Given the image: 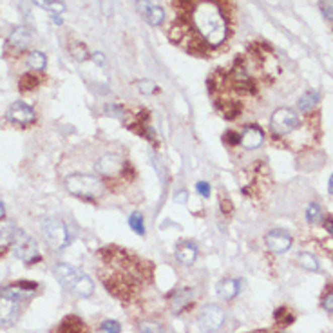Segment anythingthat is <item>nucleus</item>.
Here are the masks:
<instances>
[{
  "label": "nucleus",
  "instance_id": "30",
  "mask_svg": "<svg viewBox=\"0 0 333 333\" xmlns=\"http://www.w3.org/2000/svg\"><path fill=\"white\" fill-rule=\"evenodd\" d=\"M105 114L112 116V118H118V120H125L127 111H125L121 105H107L105 107Z\"/></svg>",
  "mask_w": 333,
  "mask_h": 333
},
{
  "label": "nucleus",
  "instance_id": "13",
  "mask_svg": "<svg viewBox=\"0 0 333 333\" xmlns=\"http://www.w3.org/2000/svg\"><path fill=\"white\" fill-rule=\"evenodd\" d=\"M239 142L244 149L252 151V149H257V147L262 145V142H264V134H262V130L259 129V127L250 125V127H246V129L243 130Z\"/></svg>",
  "mask_w": 333,
  "mask_h": 333
},
{
  "label": "nucleus",
  "instance_id": "41",
  "mask_svg": "<svg viewBox=\"0 0 333 333\" xmlns=\"http://www.w3.org/2000/svg\"><path fill=\"white\" fill-rule=\"evenodd\" d=\"M227 136V142L228 143H232V145H236V143H239V140H241V136H237V134H234V132H227L225 134Z\"/></svg>",
  "mask_w": 333,
  "mask_h": 333
},
{
  "label": "nucleus",
  "instance_id": "45",
  "mask_svg": "<svg viewBox=\"0 0 333 333\" xmlns=\"http://www.w3.org/2000/svg\"><path fill=\"white\" fill-rule=\"evenodd\" d=\"M4 216H6V207H4V203L0 201V219L4 218Z\"/></svg>",
  "mask_w": 333,
  "mask_h": 333
},
{
  "label": "nucleus",
  "instance_id": "9",
  "mask_svg": "<svg viewBox=\"0 0 333 333\" xmlns=\"http://www.w3.org/2000/svg\"><path fill=\"white\" fill-rule=\"evenodd\" d=\"M8 120L17 125H29L36 120V114L31 105L24 102H13L8 109Z\"/></svg>",
  "mask_w": 333,
  "mask_h": 333
},
{
  "label": "nucleus",
  "instance_id": "29",
  "mask_svg": "<svg viewBox=\"0 0 333 333\" xmlns=\"http://www.w3.org/2000/svg\"><path fill=\"white\" fill-rule=\"evenodd\" d=\"M140 333H163V326L158 324V322L145 320V322L140 324Z\"/></svg>",
  "mask_w": 333,
  "mask_h": 333
},
{
  "label": "nucleus",
  "instance_id": "44",
  "mask_svg": "<svg viewBox=\"0 0 333 333\" xmlns=\"http://www.w3.org/2000/svg\"><path fill=\"white\" fill-rule=\"evenodd\" d=\"M328 192L333 195V174H331V176H329V181H328Z\"/></svg>",
  "mask_w": 333,
  "mask_h": 333
},
{
  "label": "nucleus",
  "instance_id": "8",
  "mask_svg": "<svg viewBox=\"0 0 333 333\" xmlns=\"http://www.w3.org/2000/svg\"><path fill=\"white\" fill-rule=\"evenodd\" d=\"M123 158L120 154H114V152H107L103 154L100 160L96 161V172L107 176V178H114L123 170Z\"/></svg>",
  "mask_w": 333,
  "mask_h": 333
},
{
  "label": "nucleus",
  "instance_id": "4",
  "mask_svg": "<svg viewBox=\"0 0 333 333\" xmlns=\"http://www.w3.org/2000/svg\"><path fill=\"white\" fill-rule=\"evenodd\" d=\"M42 234H44V239L49 248L56 250V252H62L63 248H67L73 239L67 223L58 218H45L42 221Z\"/></svg>",
  "mask_w": 333,
  "mask_h": 333
},
{
  "label": "nucleus",
  "instance_id": "24",
  "mask_svg": "<svg viewBox=\"0 0 333 333\" xmlns=\"http://www.w3.org/2000/svg\"><path fill=\"white\" fill-rule=\"evenodd\" d=\"M129 225L136 234L145 236V223H143V216L140 212H132L129 218Z\"/></svg>",
  "mask_w": 333,
  "mask_h": 333
},
{
  "label": "nucleus",
  "instance_id": "22",
  "mask_svg": "<svg viewBox=\"0 0 333 333\" xmlns=\"http://www.w3.org/2000/svg\"><path fill=\"white\" fill-rule=\"evenodd\" d=\"M60 333H84V324H82V320L76 319V317H67V319L63 320Z\"/></svg>",
  "mask_w": 333,
  "mask_h": 333
},
{
  "label": "nucleus",
  "instance_id": "1",
  "mask_svg": "<svg viewBox=\"0 0 333 333\" xmlns=\"http://www.w3.org/2000/svg\"><path fill=\"white\" fill-rule=\"evenodd\" d=\"M192 24L201 40L210 47H218L227 40L228 24L221 9L212 2H201L192 11Z\"/></svg>",
  "mask_w": 333,
  "mask_h": 333
},
{
  "label": "nucleus",
  "instance_id": "17",
  "mask_svg": "<svg viewBox=\"0 0 333 333\" xmlns=\"http://www.w3.org/2000/svg\"><path fill=\"white\" fill-rule=\"evenodd\" d=\"M33 292H35V285H27L26 283H18V285H13V286H8V288L2 292V295L6 297L13 299V301H20V299H26V297H31Z\"/></svg>",
  "mask_w": 333,
  "mask_h": 333
},
{
  "label": "nucleus",
  "instance_id": "2",
  "mask_svg": "<svg viewBox=\"0 0 333 333\" xmlns=\"http://www.w3.org/2000/svg\"><path fill=\"white\" fill-rule=\"evenodd\" d=\"M54 277L60 281V285L75 293L76 297L87 299L94 293L93 279L85 272L78 270L67 262H58L54 267Z\"/></svg>",
  "mask_w": 333,
  "mask_h": 333
},
{
  "label": "nucleus",
  "instance_id": "37",
  "mask_svg": "<svg viewBox=\"0 0 333 333\" xmlns=\"http://www.w3.org/2000/svg\"><path fill=\"white\" fill-rule=\"evenodd\" d=\"M174 201H176V203L185 205L188 201V192L187 190H178L176 194H174Z\"/></svg>",
  "mask_w": 333,
  "mask_h": 333
},
{
  "label": "nucleus",
  "instance_id": "10",
  "mask_svg": "<svg viewBox=\"0 0 333 333\" xmlns=\"http://www.w3.org/2000/svg\"><path fill=\"white\" fill-rule=\"evenodd\" d=\"M267 241V246L268 250H272L274 253H285L292 248V236H290L288 232L285 230H270L264 237Z\"/></svg>",
  "mask_w": 333,
  "mask_h": 333
},
{
  "label": "nucleus",
  "instance_id": "23",
  "mask_svg": "<svg viewBox=\"0 0 333 333\" xmlns=\"http://www.w3.org/2000/svg\"><path fill=\"white\" fill-rule=\"evenodd\" d=\"M145 18H147V22L151 24V26H160L161 22L165 20V9L161 8V6H152L151 8V11L145 15Z\"/></svg>",
  "mask_w": 333,
  "mask_h": 333
},
{
  "label": "nucleus",
  "instance_id": "38",
  "mask_svg": "<svg viewBox=\"0 0 333 333\" xmlns=\"http://www.w3.org/2000/svg\"><path fill=\"white\" fill-rule=\"evenodd\" d=\"M102 11L105 17L112 15V0H102Z\"/></svg>",
  "mask_w": 333,
  "mask_h": 333
},
{
  "label": "nucleus",
  "instance_id": "25",
  "mask_svg": "<svg viewBox=\"0 0 333 333\" xmlns=\"http://www.w3.org/2000/svg\"><path fill=\"white\" fill-rule=\"evenodd\" d=\"M69 51H71V54L78 60V62H84V60L89 58L87 47H85L84 44H80V42H73V44L69 45Z\"/></svg>",
  "mask_w": 333,
  "mask_h": 333
},
{
  "label": "nucleus",
  "instance_id": "20",
  "mask_svg": "<svg viewBox=\"0 0 333 333\" xmlns=\"http://www.w3.org/2000/svg\"><path fill=\"white\" fill-rule=\"evenodd\" d=\"M319 103V93L317 91H308V93H304L301 98L297 100V107L299 111H311L313 107Z\"/></svg>",
  "mask_w": 333,
  "mask_h": 333
},
{
  "label": "nucleus",
  "instance_id": "14",
  "mask_svg": "<svg viewBox=\"0 0 333 333\" xmlns=\"http://www.w3.org/2000/svg\"><path fill=\"white\" fill-rule=\"evenodd\" d=\"M176 257L181 264L185 267H192L197 259V246H195L192 241H185V243L178 244V250H176Z\"/></svg>",
  "mask_w": 333,
  "mask_h": 333
},
{
  "label": "nucleus",
  "instance_id": "15",
  "mask_svg": "<svg viewBox=\"0 0 333 333\" xmlns=\"http://www.w3.org/2000/svg\"><path fill=\"white\" fill-rule=\"evenodd\" d=\"M218 295L225 301H232L237 297L241 292V281L239 279H223L218 285Z\"/></svg>",
  "mask_w": 333,
  "mask_h": 333
},
{
  "label": "nucleus",
  "instance_id": "19",
  "mask_svg": "<svg viewBox=\"0 0 333 333\" xmlns=\"http://www.w3.org/2000/svg\"><path fill=\"white\" fill-rule=\"evenodd\" d=\"M26 63L29 65V69H35V71H44L45 65H47V58L42 51H31L27 54Z\"/></svg>",
  "mask_w": 333,
  "mask_h": 333
},
{
  "label": "nucleus",
  "instance_id": "7",
  "mask_svg": "<svg viewBox=\"0 0 333 333\" xmlns=\"http://www.w3.org/2000/svg\"><path fill=\"white\" fill-rule=\"evenodd\" d=\"M225 322V311L218 304H207L197 315V324L203 333H216Z\"/></svg>",
  "mask_w": 333,
  "mask_h": 333
},
{
  "label": "nucleus",
  "instance_id": "42",
  "mask_svg": "<svg viewBox=\"0 0 333 333\" xmlns=\"http://www.w3.org/2000/svg\"><path fill=\"white\" fill-rule=\"evenodd\" d=\"M31 2L36 6H40V8H44V9H49V6H51L53 0H31Z\"/></svg>",
  "mask_w": 333,
  "mask_h": 333
},
{
  "label": "nucleus",
  "instance_id": "21",
  "mask_svg": "<svg viewBox=\"0 0 333 333\" xmlns=\"http://www.w3.org/2000/svg\"><path fill=\"white\" fill-rule=\"evenodd\" d=\"M299 264L308 272H320L319 261H317L315 255H311L310 252H301V255H299Z\"/></svg>",
  "mask_w": 333,
  "mask_h": 333
},
{
  "label": "nucleus",
  "instance_id": "26",
  "mask_svg": "<svg viewBox=\"0 0 333 333\" xmlns=\"http://www.w3.org/2000/svg\"><path fill=\"white\" fill-rule=\"evenodd\" d=\"M320 216H322V210H320V207L317 203H310L306 209V221L310 223V225H315L317 221L320 219Z\"/></svg>",
  "mask_w": 333,
  "mask_h": 333
},
{
  "label": "nucleus",
  "instance_id": "12",
  "mask_svg": "<svg viewBox=\"0 0 333 333\" xmlns=\"http://www.w3.org/2000/svg\"><path fill=\"white\" fill-rule=\"evenodd\" d=\"M29 44H31V31L26 26L15 27L8 38V45L15 51H24Z\"/></svg>",
  "mask_w": 333,
  "mask_h": 333
},
{
  "label": "nucleus",
  "instance_id": "16",
  "mask_svg": "<svg viewBox=\"0 0 333 333\" xmlns=\"http://www.w3.org/2000/svg\"><path fill=\"white\" fill-rule=\"evenodd\" d=\"M192 301H194V290L183 288L174 293V297L170 299V308H172L174 313H179V311L185 310Z\"/></svg>",
  "mask_w": 333,
  "mask_h": 333
},
{
  "label": "nucleus",
  "instance_id": "32",
  "mask_svg": "<svg viewBox=\"0 0 333 333\" xmlns=\"http://www.w3.org/2000/svg\"><path fill=\"white\" fill-rule=\"evenodd\" d=\"M138 89L142 94H152L156 91V84L152 80H140L138 82Z\"/></svg>",
  "mask_w": 333,
  "mask_h": 333
},
{
  "label": "nucleus",
  "instance_id": "40",
  "mask_svg": "<svg viewBox=\"0 0 333 333\" xmlns=\"http://www.w3.org/2000/svg\"><path fill=\"white\" fill-rule=\"evenodd\" d=\"M93 60H94V62H96L100 67H103V65H105V54H103V53H100V51H96V53L93 54Z\"/></svg>",
  "mask_w": 333,
  "mask_h": 333
},
{
  "label": "nucleus",
  "instance_id": "35",
  "mask_svg": "<svg viewBox=\"0 0 333 333\" xmlns=\"http://www.w3.org/2000/svg\"><path fill=\"white\" fill-rule=\"evenodd\" d=\"M195 190L199 192L203 197H210V185L205 181H197L195 183Z\"/></svg>",
  "mask_w": 333,
  "mask_h": 333
},
{
  "label": "nucleus",
  "instance_id": "27",
  "mask_svg": "<svg viewBox=\"0 0 333 333\" xmlns=\"http://www.w3.org/2000/svg\"><path fill=\"white\" fill-rule=\"evenodd\" d=\"M36 85H38V78L36 76H33V75H24L22 78H20V91L22 93H26V91H31V89H35Z\"/></svg>",
  "mask_w": 333,
  "mask_h": 333
},
{
  "label": "nucleus",
  "instance_id": "43",
  "mask_svg": "<svg viewBox=\"0 0 333 333\" xmlns=\"http://www.w3.org/2000/svg\"><path fill=\"white\" fill-rule=\"evenodd\" d=\"M324 227L328 228V232L333 236V218H326L324 219Z\"/></svg>",
  "mask_w": 333,
  "mask_h": 333
},
{
  "label": "nucleus",
  "instance_id": "33",
  "mask_svg": "<svg viewBox=\"0 0 333 333\" xmlns=\"http://www.w3.org/2000/svg\"><path fill=\"white\" fill-rule=\"evenodd\" d=\"M320 9H322V15L328 18L329 22H333V0H322Z\"/></svg>",
  "mask_w": 333,
  "mask_h": 333
},
{
  "label": "nucleus",
  "instance_id": "39",
  "mask_svg": "<svg viewBox=\"0 0 333 333\" xmlns=\"http://www.w3.org/2000/svg\"><path fill=\"white\" fill-rule=\"evenodd\" d=\"M322 308H324L326 311H331L333 313V293L326 295V299L322 301Z\"/></svg>",
  "mask_w": 333,
  "mask_h": 333
},
{
  "label": "nucleus",
  "instance_id": "3",
  "mask_svg": "<svg viewBox=\"0 0 333 333\" xmlns=\"http://www.w3.org/2000/svg\"><path fill=\"white\" fill-rule=\"evenodd\" d=\"M65 190L76 197H84V199H96L103 194L105 185L98 176L93 174H69L63 181Z\"/></svg>",
  "mask_w": 333,
  "mask_h": 333
},
{
  "label": "nucleus",
  "instance_id": "28",
  "mask_svg": "<svg viewBox=\"0 0 333 333\" xmlns=\"http://www.w3.org/2000/svg\"><path fill=\"white\" fill-rule=\"evenodd\" d=\"M15 225H8V227H0V246L4 244H11V239H13L15 234Z\"/></svg>",
  "mask_w": 333,
  "mask_h": 333
},
{
  "label": "nucleus",
  "instance_id": "36",
  "mask_svg": "<svg viewBox=\"0 0 333 333\" xmlns=\"http://www.w3.org/2000/svg\"><path fill=\"white\" fill-rule=\"evenodd\" d=\"M63 9H65V6H63L62 2H58V0H53V2H51V6H49V11H51L53 15H60Z\"/></svg>",
  "mask_w": 333,
  "mask_h": 333
},
{
  "label": "nucleus",
  "instance_id": "31",
  "mask_svg": "<svg viewBox=\"0 0 333 333\" xmlns=\"http://www.w3.org/2000/svg\"><path fill=\"white\" fill-rule=\"evenodd\" d=\"M121 331V326L118 320H105L100 328V333H120Z\"/></svg>",
  "mask_w": 333,
  "mask_h": 333
},
{
  "label": "nucleus",
  "instance_id": "5",
  "mask_svg": "<svg viewBox=\"0 0 333 333\" xmlns=\"http://www.w3.org/2000/svg\"><path fill=\"white\" fill-rule=\"evenodd\" d=\"M11 248H13L15 255L18 259H22L24 262L31 264V262L38 261L40 255H38V244L35 243L29 234H26L20 228H15L13 239H11Z\"/></svg>",
  "mask_w": 333,
  "mask_h": 333
},
{
  "label": "nucleus",
  "instance_id": "6",
  "mask_svg": "<svg viewBox=\"0 0 333 333\" xmlns=\"http://www.w3.org/2000/svg\"><path fill=\"white\" fill-rule=\"evenodd\" d=\"M301 120H299V116L295 111L292 109H277L274 114H272V120H270V125H272V130L277 134V136H286V134L293 132V130L297 129Z\"/></svg>",
  "mask_w": 333,
  "mask_h": 333
},
{
  "label": "nucleus",
  "instance_id": "18",
  "mask_svg": "<svg viewBox=\"0 0 333 333\" xmlns=\"http://www.w3.org/2000/svg\"><path fill=\"white\" fill-rule=\"evenodd\" d=\"M232 80H234V85H236L237 89H241V91H253L255 89V87H253L252 78H250V76L246 75V71H244L243 67H239V65L234 69V73H232Z\"/></svg>",
  "mask_w": 333,
  "mask_h": 333
},
{
  "label": "nucleus",
  "instance_id": "11",
  "mask_svg": "<svg viewBox=\"0 0 333 333\" xmlns=\"http://www.w3.org/2000/svg\"><path fill=\"white\" fill-rule=\"evenodd\" d=\"M18 319V302L0 293V326L9 328Z\"/></svg>",
  "mask_w": 333,
  "mask_h": 333
},
{
  "label": "nucleus",
  "instance_id": "34",
  "mask_svg": "<svg viewBox=\"0 0 333 333\" xmlns=\"http://www.w3.org/2000/svg\"><path fill=\"white\" fill-rule=\"evenodd\" d=\"M151 160H152V163H154V169H156V172H158V176L165 181V179H167V172H165L163 163L160 161V158H158L156 154H151Z\"/></svg>",
  "mask_w": 333,
  "mask_h": 333
}]
</instances>
